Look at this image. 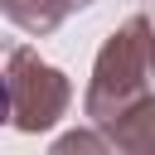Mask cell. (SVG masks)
Returning a JSON list of instances; mask_svg holds the SVG:
<instances>
[{"label": "cell", "instance_id": "cell-6", "mask_svg": "<svg viewBox=\"0 0 155 155\" xmlns=\"http://www.w3.org/2000/svg\"><path fill=\"white\" fill-rule=\"evenodd\" d=\"M53 5H58V10H63V15H78V10H87V5H92V0H53Z\"/></svg>", "mask_w": 155, "mask_h": 155}, {"label": "cell", "instance_id": "cell-1", "mask_svg": "<svg viewBox=\"0 0 155 155\" xmlns=\"http://www.w3.org/2000/svg\"><path fill=\"white\" fill-rule=\"evenodd\" d=\"M150 19L145 15H131L121 19L102 48H97V63H92V82H87V97H82V111L92 126H107L111 116H121L131 102H140L150 92Z\"/></svg>", "mask_w": 155, "mask_h": 155}, {"label": "cell", "instance_id": "cell-2", "mask_svg": "<svg viewBox=\"0 0 155 155\" xmlns=\"http://www.w3.org/2000/svg\"><path fill=\"white\" fill-rule=\"evenodd\" d=\"M68 102H73L68 73L44 63L39 48L15 44L5 53V116L15 131L39 136V131L58 126V116H68Z\"/></svg>", "mask_w": 155, "mask_h": 155}, {"label": "cell", "instance_id": "cell-4", "mask_svg": "<svg viewBox=\"0 0 155 155\" xmlns=\"http://www.w3.org/2000/svg\"><path fill=\"white\" fill-rule=\"evenodd\" d=\"M0 10H5V19H10L15 29H24L29 39H44V34H53V29L68 19L53 0H0Z\"/></svg>", "mask_w": 155, "mask_h": 155}, {"label": "cell", "instance_id": "cell-5", "mask_svg": "<svg viewBox=\"0 0 155 155\" xmlns=\"http://www.w3.org/2000/svg\"><path fill=\"white\" fill-rule=\"evenodd\" d=\"M107 155L111 150V140H107V131L102 136H92V131H68V136H58L53 140V155Z\"/></svg>", "mask_w": 155, "mask_h": 155}, {"label": "cell", "instance_id": "cell-7", "mask_svg": "<svg viewBox=\"0 0 155 155\" xmlns=\"http://www.w3.org/2000/svg\"><path fill=\"white\" fill-rule=\"evenodd\" d=\"M150 73H155V39H150Z\"/></svg>", "mask_w": 155, "mask_h": 155}, {"label": "cell", "instance_id": "cell-3", "mask_svg": "<svg viewBox=\"0 0 155 155\" xmlns=\"http://www.w3.org/2000/svg\"><path fill=\"white\" fill-rule=\"evenodd\" d=\"M97 131H107L111 150L121 155H155V92H145L140 102H131L121 116H111Z\"/></svg>", "mask_w": 155, "mask_h": 155}]
</instances>
